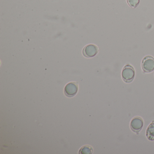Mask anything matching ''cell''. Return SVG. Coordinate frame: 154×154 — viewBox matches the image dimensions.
<instances>
[{
    "mask_svg": "<svg viewBox=\"0 0 154 154\" xmlns=\"http://www.w3.org/2000/svg\"><path fill=\"white\" fill-rule=\"evenodd\" d=\"M135 72L134 68L130 65H127L122 69V76L124 82L130 83L135 77Z\"/></svg>",
    "mask_w": 154,
    "mask_h": 154,
    "instance_id": "1",
    "label": "cell"
},
{
    "mask_svg": "<svg viewBox=\"0 0 154 154\" xmlns=\"http://www.w3.org/2000/svg\"><path fill=\"white\" fill-rule=\"evenodd\" d=\"M142 70L145 72H151L154 70V58L148 56L144 57L141 64Z\"/></svg>",
    "mask_w": 154,
    "mask_h": 154,
    "instance_id": "2",
    "label": "cell"
},
{
    "mask_svg": "<svg viewBox=\"0 0 154 154\" xmlns=\"http://www.w3.org/2000/svg\"><path fill=\"white\" fill-rule=\"evenodd\" d=\"M77 91L78 85L75 83H69L65 87L64 93L67 97H73L76 94Z\"/></svg>",
    "mask_w": 154,
    "mask_h": 154,
    "instance_id": "3",
    "label": "cell"
},
{
    "mask_svg": "<svg viewBox=\"0 0 154 154\" xmlns=\"http://www.w3.org/2000/svg\"><path fill=\"white\" fill-rule=\"evenodd\" d=\"M143 126V121L140 117H135L131 120V128L135 132L140 131Z\"/></svg>",
    "mask_w": 154,
    "mask_h": 154,
    "instance_id": "4",
    "label": "cell"
},
{
    "mask_svg": "<svg viewBox=\"0 0 154 154\" xmlns=\"http://www.w3.org/2000/svg\"><path fill=\"white\" fill-rule=\"evenodd\" d=\"M98 52L97 46L93 45H90L85 47L83 51L85 56L87 57H92L95 56Z\"/></svg>",
    "mask_w": 154,
    "mask_h": 154,
    "instance_id": "5",
    "label": "cell"
},
{
    "mask_svg": "<svg viewBox=\"0 0 154 154\" xmlns=\"http://www.w3.org/2000/svg\"><path fill=\"white\" fill-rule=\"evenodd\" d=\"M146 135L150 140H154V122L150 123L146 130Z\"/></svg>",
    "mask_w": 154,
    "mask_h": 154,
    "instance_id": "6",
    "label": "cell"
},
{
    "mask_svg": "<svg viewBox=\"0 0 154 154\" xmlns=\"http://www.w3.org/2000/svg\"><path fill=\"white\" fill-rule=\"evenodd\" d=\"M93 149L91 146H85L81 148L79 150V154H91L93 153Z\"/></svg>",
    "mask_w": 154,
    "mask_h": 154,
    "instance_id": "7",
    "label": "cell"
},
{
    "mask_svg": "<svg viewBox=\"0 0 154 154\" xmlns=\"http://www.w3.org/2000/svg\"><path fill=\"white\" fill-rule=\"evenodd\" d=\"M128 5L131 8H136L140 3V0H127Z\"/></svg>",
    "mask_w": 154,
    "mask_h": 154,
    "instance_id": "8",
    "label": "cell"
}]
</instances>
